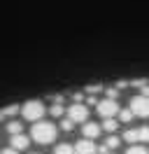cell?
<instances>
[{
  "label": "cell",
  "instance_id": "6da1fadb",
  "mask_svg": "<svg viewBox=\"0 0 149 154\" xmlns=\"http://www.w3.org/2000/svg\"><path fill=\"white\" fill-rule=\"evenodd\" d=\"M56 133H58V128H56L51 122H33V128H30V138L40 145H49L56 140Z\"/></svg>",
  "mask_w": 149,
  "mask_h": 154
},
{
  "label": "cell",
  "instance_id": "7a4b0ae2",
  "mask_svg": "<svg viewBox=\"0 0 149 154\" xmlns=\"http://www.w3.org/2000/svg\"><path fill=\"white\" fill-rule=\"evenodd\" d=\"M44 103L42 100H28V103H23L21 105V115H23V119H28V122H40L42 117H44Z\"/></svg>",
  "mask_w": 149,
  "mask_h": 154
},
{
  "label": "cell",
  "instance_id": "3957f363",
  "mask_svg": "<svg viewBox=\"0 0 149 154\" xmlns=\"http://www.w3.org/2000/svg\"><path fill=\"white\" fill-rule=\"evenodd\" d=\"M96 110H98V115H100L102 119H107V117H117L121 107H119V103H117V98H102V100H98Z\"/></svg>",
  "mask_w": 149,
  "mask_h": 154
},
{
  "label": "cell",
  "instance_id": "277c9868",
  "mask_svg": "<svg viewBox=\"0 0 149 154\" xmlns=\"http://www.w3.org/2000/svg\"><path fill=\"white\" fill-rule=\"evenodd\" d=\"M130 110L135 112V117H142V119H147V117H149V96L140 94V96L130 98Z\"/></svg>",
  "mask_w": 149,
  "mask_h": 154
},
{
  "label": "cell",
  "instance_id": "5b68a950",
  "mask_svg": "<svg viewBox=\"0 0 149 154\" xmlns=\"http://www.w3.org/2000/svg\"><path fill=\"white\" fill-rule=\"evenodd\" d=\"M68 117L72 119L74 124H84L89 119V107L84 105V103H72V105L68 107Z\"/></svg>",
  "mask_w": 149,
  "mask_h": 154
},
{
  "label": "cell",
  "instance_id": "8992f818",
  "mask_svg": "<svg viewBox=\"0 0 149 154\" xmlns=\"http://www.w3.org/2000/svg\"><path fill=\"white\" fill-rule=\"evenodd\" d=\"M74 152L77 154H98V145L91 138H82L79 143H74Z\"/></svg>",
  "mask_w": 149,
  "mask_h": 154
},
{
  "label": "cell",
  "instance_id": "52a82bcc",
  "mask_svg": "<svg viewBox=\"0 0 149 154\" xmlns=\"http://www.w3.org/2000/svg\"><path fill=\"white\" fill-rule=\"evenodd\" d=\"M100 131H102V126L96 124V122H84V126H82L84 138H91V140H96V138L100 135Z\"/></svg>",
  "mask_w": 149,
  "mask_h": 154
},
{
  "label": "cell",
  "instance_id": "ba28073f",
  "mask_svg": "<svg viewBox=\"0 0 149 154\" xmlns=\"http://www.w3.org/2000/svg\"><path fill=\"white\" fill-rule=\"evenodd\" d=\"M9 145H12L14 149H19V152H21V149H28L30 138H28V135H23V133H17V135H12V138H9Z\"/></svg>",
  "mask_w": 149,
  "mask_h": 154
},
{
  "label": "cell",
  "instance_id": "9c48e42d",
  "mask_svg": "<svg viewBox=\"0 0 149 154\" xmlns=\"http://www.w3.org/2000/svg\"><path fill=\"white\" fill-rule=\"evenodd\" d=\"M119 128V119H114V117H107V119H102V131H107V133H114Z\"/></svg>",
  "mask_w": 149,
  "mask_h": 154
},
{
  "label": "cell",
  "instance_id": "30bf717a",
  "mask_svg": "<svg viewBox=\"0 0 149 154\" xmlns=\"http://www.w3.org/2000/svg\"><path fill=\"white\" fill-rule=\"evenodd\" d=\"M54 154H77V152H74V145L61 143V145H56V147H54Z\"/></svg>",
  "mask_w": 149,
  "mask_h": 154
},
{
  "label": "cell",
  "instance_id": "8fae6325",
  "mask_svg": "<svg viewBox=\"0 0 149 154\" xmlns=\"http://www.w3.org/2000/svg\"><path fill=\"white\" fill-rule=\"evenodd\" d=\"M19 110H21L19 105H7V107H2V110H0V122H2V119H9V117H14Z\"/></svg>",
  "mask_w": 149,
  "mask_h": 154
},
{
  "label": "cell",
  "instance_id": "7c38bea8",
  "mask_svg": "<svg viewBox=\"0 0 149 154\" xmlns=\"http://www.w3.org/2000/svg\"><path fill=\"white\" fill-rule=\"evenodd\" d=\"M123 140H126V143H140L138 128H126V131H123Z\"/></svg>",
  "mask_w": 149,
  "mask_h": 154
},
{
  "label": "cell",
  "instance_id": "4fadbf2b",
  "mask_svg": "<svg viewBox=\"0 0 149 154\" xmlns=\"http://www.w3.org/2000/svg\"><path fill=\"white\" fill-rule=\"evenodd\" d=\"M133 117H135V112H133L130 107H126V110H119V122H123V124H128Z\"/></svg>",
  "mask_w": 149,
  "mask_h": 154
},
{
  "label": "cell",
  "instance_id": "5bb4252c",
  "mask_svg": "<svg viewBox=\"0 0 149 154\" xmlns=\"http://www.w3.org/2000/svg\"><path fill=\"white\" fill-rule=\"evenodd\" d=\"M23 131V126L19 124V122H7V133L9 135H17V133H21Z\"/></svg>",
  "mask_w": 149,
  "mask_h": 154
},
{
  "label": "cell",
  "instance_id": "9a60e30c",
  "mask_svg": "<svg viewBox=\"0 0 149 154\" xmlns=\"http://www.w3.org/2000/svg\"><path fill=\"white\" fill-rule=\"evenodd\" d=\"M126 154H149V149L147 147H142V145H133V147H128V149H126Z\"/></svg>",
  "mask_w": 149,
  "mask_h": 154
},
{
  "label": "cell",
  "instance_id": "2e32d148",
  "mask_svg": "<svg viewBox=\"0 0 149 154\" xmlns=\"http://www.w3.org/2000/svg\"><path fill=\"white\" fill-rule=\"evenodd\" d=\"M138 138H140V143H149V126H140Z\"/></svg>",
  "mask_w": 149,
  "mask_h": 154
},
{
  "label": "cell",
  "instance_id": "e0dca14e",
  "mask_svg": "<svg viewBox=\"0 0 149 154\" xmlns=\"http://www.w3.org/2000/svg\"><path fill=\"white\" fill-rule=\"evenodd\" d=\"M49 112H51V117H63L65 107L61 105V103H56V105H51V110H49Z\"/></svg>",
  "mask_w": 149,
  "mask_h": 154
},
{
  "label": "cell",
  "instance_id": "ac0fdd59",
  "mask_svg": "<svg viewBox=\"0 0 149 154\" xmlns=\"http://www.w3.org/2000/svg\"><path fill=\"white\" fill-rule=\"evenodd\" d=\"M72 126H74V122L70 119V117H65V119H61V128H63V131H72Z\"/></svg>",
  "mask_w": 149,
  "mask_h": 154
},
{
  "label": "cell",
  "instance_id": "d6986e66",
  "mask_svg": "<svg viewBox=\"0 0 149 154\" xmlns=\"http://www.w3.org/2000/svg\"><path fill=\"white\" fill-rule=\"evenodd\" d=\"M84 91H86V96H96L98 91H102V87H100V84H93V87H86Z\"/></svg>",
  "mask_w": 149,
  "mask_h": 154
},
{
  "label": "cell",
  "instance_id": "ffe728a7",
  "mask_svg": "<svg viewBox=\"0 0 149 154\" xmlns=\"http://www.w3.org/2000/svg\"><path fill=\"white\" fill-rule=\"evenodd\" d=\"M117 96H119V89H114V87L105 89V98H117Z\"/></svg>",
  "mask_w": 149,
  "mask_h": 154
},
{
  "label": "cell",
  "instance_id": "44dd1931",
  "mask_svg": "<svg viewBox=\"0 0 149 154\" xmlns=\"http://www.w3.org/2000/svg\"><path fill=\"white\" fill-rule=\"evenodd\" d=\"M2 154H19V149H14V147L9 145V147H5V149H2Z\"/></svg>",
  "mask_w": 149,
  "mask_h": 154
},
{
  "label": "cell",
  "instance_id": "7402d4cb",
  "mask_svg": "<svg viewBox=\"0 0 149 154\" xmlns=\"http://www.w3.org/2000/svg\"><path fill=\"white\" fill-rule=\"evenodd\" d=\"M86 105H98V100H96V96H89V98H86Z\"/></svg>",
  "mask_w": 149,
  "mask_h": 154
},
{
  "label": "cell",
  "instance_id": "603a6c76",
  "mask_svg": "<svg viewBox=\"0 0 149 154\" xmlns=\"http://www.w3.org/2000/svg\"><path fill=\"white\" fill-rule=\"evenodd\" d=\"M107 154H112V152H107Z\"/></svg>",
  "mask_w": 149,
  "mask_h": 154
}]
</instances>
